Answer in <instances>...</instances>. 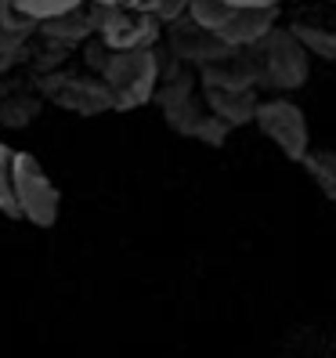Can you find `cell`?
Here are the masks:
<instances>
[{
  "instance_id": "14",
  "label": "cell",
  "mask_w": 336,
  "mask_h": 358,
  "mask_svg": "<svg viewBox=\"0 0 336 358\" xmlns=\"http://www.w3.org/2000/svg\"><path fill=\"white\" fill-rule=\"evenodd\" d=\"M141 11H149L159 26H166V22H174V18L188 15V0H145Z\"/></svg>"
},
{
  "instance_id": "4",
  "label": "cell",
  "mask_w": 336,
  "mask_h": 358,
  "mask_svg": "<svg viewBox=\"0 0 336 358\" xmlns=\"http://www.w3.org/2000/svg\"><path fill=\"white\" fill-rule=\"evenodd\" d=\"M11 178H15L18 221H29L36 228H51L61 214V192L44 174L40 159L29 152H15L11 156Z\"/></svg>"
},
{
  "instance_id": "15",
  "label": "cell",
  "mask_w": 336,
  "mask_h": 358,
  "mask_svg": "<svg viewBox=\"0 0 336 358\" xmlns=\"http://www.w3.org/2000/svg\"><path fill=\"white\" fill-rule=\"evenodd\" d=\"M232 8H249V11H268V8H279L282 0H224Z\"/></svg>"
},
{
  "instance_id": "12",
  "label": "cell",
  "mask_w": 336,
  "mask_h": 358,
  "mask_svg": "<svg viewBox=\"0 0 336 358\" xmlns=\"http://www.w3.org/2000/svg\"><path fill=\"white\" fill-rule=\"evenodd\" d=\"M293 36L304 44V51L311 58H322V62H336V29L329 26H311V22H297L289 26Z\"/></svg>"
},
{
  "instance_id": "10",
  "label": "cell",
  "mask_w": 336,
  "mask_h": 358,
  "mask_svg": "<svg viewBox=\"0 0 336 358\" xmlns=\"http://www.w3.org/2000/svg\"><path fill=\"white\" fill-rule=\"evenodd\" d=\"M101 15H105V8H98V4H80L76 11H69V15H61V18H51V22H44V26H36L44 36H51V40H66V44H76V40H87L91 33H98L101 29Z\"/></svg>"
},
{
  "instance_id": "8",
  "label": "cell",
  "mask_w": 336,
  "mask_h": 358,
  "mask_svg": "<svg viewBox=\"0 0 336 358\" xmlns=\"http://www.w3.org/2000/svg\"><path fill=\"white\" fill-rule=\"evenodd\" d=\"M166 44H170L174 58L181 62L184 69H203V66H210V62H221V58H228L235 51V48L221 44L214 33L199 29L188 15L166 22Z\"/></svg>"
},
{
  "instance_id": "13",
  "label": "cell",
  "mask_w": 336,
  "mask_h": 358,
  "mask_svg": "<svg viewBox=\"0 0 336 358\" xmlns=\"http://www.w3.org/2000/svg\"><path fill=\"white\" fill-rule=\"evenodd\" d=\"M11 156L15 149H8L0 141V214H8L18 221V203H15V178H11Z\"/></svg>"
},
{
  "instance_id": "16",
  "label": "cell",
  "mask_w": 336,
  "mask_h": 358,
  "mask_svg": "<svg viewBox=\"0 0 336 358\" xmlns=\"http://www.w3.org/2000/svg\"><path fill=\"white\" fill-rule=\"evenodd\" d=\"M91 4H98V8H127L131 0H91Z\"/></svg>"
},
{
  "instance_id": "7",
  "label": "cell",
  "mask_w": 336,
  "mask_h": 358,
  "mask_svg": "<svg viewBox=\"0 0 336 358\" xmlns=\"http://www.w3.org/2000/svg\"><path fill=\"white\" fill-rule=\"evenodd\" d=\"M159 22L149 11L138 8H105L101 15V44L109 51H134V48H156L159 40Z\"/></svg>"
},
{
  "instance_id": "3",
  "label": "cell",
  "mask_w": 336,
  "mask_h": 358,
  "mask_svg": "<svg viewBox=\"0 0 336 358\" xmlns=\"http://www.w3.org/2000/svg\"><path fill=\"white\" fill-rule=\"evenodd\" d=\"M98 76L109 83L116 98V109H138V105L152 101L159 87V55L156 48H134V51H109L98 48Z\"/></svg>"
},
{
  "instance_id": "1",
  "label": "cell",
  "mask_w": 336,
  "mask_h": 358,
  "mask_svg": "<svg viewBox=\"0 0 336 358\" xmlns=\"http://www.w3.org/2000/svg\"><path fill=\"white\" fill-rule=\"evenodd\" d=\"M249 66H254V80L261 91L271 94H286V91H300L307 76H311V55L304 51V44L293 29H271L268 36H261L257 44L246 48Z\"/></svg>"
},
{
  "instance_id": "9",
  "label": "cell",
  "mask_w": 336,
  "mask_h": 358,
  "mask_svg": "<svg viewBox=\"0 0 336 358\" xmlns=\"http://www.w3.org/2000/svg\"><path fill=\"white\" fill-rule=\"evenodd\" d=\"M203 105L210 109V116L224 123L228 131H235V127L254 123L261 94L254 87H210V83H203Z\"/></svg>"
},
{
  "instance_id": "6",
  "label": "cell",
  "mask_w": 336,
  "mask_h": 358,
  "mask_svg": "<svg viewBox=\"0 0 336 358\" xmlns=\"http://www.w3.org/2000/svg\"><path fill=\"white\" fill-rule=\"evenodd\" d=\"M44 94L76 116H101L116 109V98L101 76H76V73H51L40 80Z\"/></svg>"
},
{
  "instance_id": "5",
  "label": "cell",
  "mask_w": 336,
  "mask_h": 358,
  "mask_svg": "<svg viewBox=\"0 0 336 358\" xmlns=\"http://www.w3.org/2000/svg\"><path fill=\"white\" fill-rule=\"evenodd\" d=\"M254 123L286 159L300 163L311 152V127H307V116L297 101H289L282 94L264 98L254 113Z\"/></svg>"
},
{
  "instance_id": "2",
  "label": "cell",
  "mask_w": 336,
  "mask_h": 358,
  "mask_svg": "<svg viewBox=\"0 0 336 358\" xmlns=\"http://www.w3.org/2000/svg\"><path fill=\"white\" fill-rule=\"evenodd\" d=\"M196 73L192 69H174L166 76L163 87H156V101L163 109V120L166 127H174L177 134L184 138H196L203 145H224L228 138V127L221 120L210 116V109L199 101V87H196Z\"/></svg>"
},
{
  "instance_id": "11",
  "label": "cell",
  "mask_w": 336,
  "mask_h": 358,
  "mask_svg": "<svg viewBox=\"0 0 336 358\" xmlns=\"http://www.w3.org/2000/svg\"><path fill=\"white\" fill-rule=\"evenodd\" d=\"M300 163H304L307 178L319 185V192L329 203H336V152L333 149H311Z\"/></svg>"
}]
</instances>
